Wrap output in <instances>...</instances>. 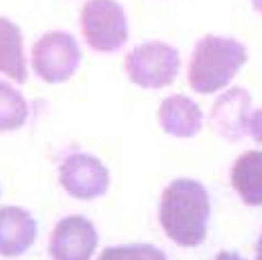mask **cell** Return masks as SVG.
Returning a JSON list of instances; mask_svg holds the SVG:
<instances>
[{
  "instance_id": "9a60e30c",
  "label": "cell",
  "mask_w": 262,
  "mask_h": 260,
  "mask_svg": "<svg viewBox=\"0 0 262 260\" xmlns=\"http://www.w3.org/2000/svg\"><path fill=\"white\" fill-rule=\"evenodd\" d=\"M249 135L262 144V108L260 110H253L251 117H249Z\"/></svg>"
},
{
  "instance_id": "4fadbf2b",
  "label": "cell",
  "mask_w": 262,
  "mask_h": 260,
  "mask_svg": "<svg viewBox=\"0 0 262 260\" xmlns=\"http://www.w3.org/2000/svg\"><path fill=\"white\" fill-rule=\"evenodd\" d=\"M29 115L25 97L7 81H0V133H11L25 126Z\"/></svg>"
},
{
  "instance_id": "2e32d148",
  "label": "cell",
  "mask_w": 262,
  "mask_h": 260,
  "mask_svg": "<svg viewBox=\"0 0 262 260\" xmlns=\"http://www.w3.org/2000/svg\"><path fill=\"white\" fill-rule=\"evenodd\" d=\"M215 260H244V258L237 251H220L215 256Z\"/></svg>"
},
{
  "instance_id": "30bf717a",
  "label": "cell",
  "mask_w": 262,
  "mask_h": 260,
  "mask_svg": "<svg viewBox=\"0 0 262 260\" xmlns=\"http://www.w3.org/2000/svg\"><path fill=\"white\" fill-rule=\"evenodd\" d=\"M159 126L164 133L172 135V137H195L202 130L204 117H202L200 105L193 99L184 97V94H172L166 97L162 105H159Z\"/></svg>"
},
{
  "instance_id": "52a82bcc",
  "label": "cell",
  "mask_w": 262,
  "mask_h": 260,
  "mask_svg": "<svg viewBox=\"0 0 262 260\" xmlns=\"http://www.w3.org/2000/svg\"><path fill=\"white\" fill-rule=\"evenodd\" d=\"M97 242V229L88 218L68 215L52 231L50 253L54 260H90Z\"/></svg>"
},
{
  "instance_id": "5bb4252c",
  "label": "cell",
  "mask_w": 262,
  "mask_h": 260,
  "mask_svg": "<svg viewBox=\"0 0 262 260\" xmlns=\"http://www.w3.org/2000/svg\"><path fill=\"white\" fill-rule=\"evenodd\" d=\"M99 260H168L162 249L152 245H123L108 247L101 251Z\"/></svg>"
},
{
  "instance_id": "6da1fadb",
  "label": "cell",
  "mask_w": 262,
  "mask_h": 260,
  "mask_svg": "<svg viewBox=\"0 0 262 260\" xmlns=\"http://www.w3.org/2000/svg\"><path fill=\"white\" fill-rule=\"evenodd\" d=\"M211 200L198 180H172L162 193L159 222L168 238L180 247H198L206 238Z\"/></svg>"
},
{
  "instance_id": "ba28073f",
  "label": "cell",
  "mask_w": 262,
  "mask_h": 260,
  "mask_svg": "<svg viewBox=\"0 0 262 260\" xmlns=\"http://www.w3.org/2000/svg\"><path fill=\"white\" fill-rule=\"evenodd\" d=\"M249 117H251V94L244 88H231L211 108V128L220 137L237 141L249 133Z\"/></svg>"
},
{
  "instance_id": "5b68a950",
  "label": "cell",
  "mask_w": 262,
  "mask_h": 260,
  "mask_svg": "<svg viewBox=\"0 0 262 260\" xmlns=\"http://www.w3.org/2000/svg\"><path fill=\"white\" fill-rule=\"evenodd\" d=\"M81 63V47L68 32H47L32 47V68L45 83H65Z\"/></svg>"
},
{
  "instance_id": "277c9868",
  "label": "cell",
  "mask_w": 262,
  "mask_h": 260,
  "mask_svg": "<svg viewBox=\"0 0 262 260\" xmlns=\"http://www.w3.org/2000/svg\"><path fill=\"white\" fill-rule=\"evenodd\" d=\"M180 52L168 43H150L137 45L126 56V74L135 85L146 90H159L170 85L180 72Z\"/></svg>"
},
{
  "instance_id": "7a4b0ae2",
  "label": "cell",
  "mask_w": 262,
  "mask_h": 260,
  "mask_svg": "<svg viewBox=\"0 0 262 260\" xmlns=\"http://www.w3.org/2000/svg\"><path fill=\"white\" fill-rule=\"evenodd\" d=\"M247 47L229 36L200 38L188 63V85L200 94H213L231 83L247 63Z\"/></svg>"
},
{
  "instance_id": "e0dca14e",
  "label": "cell",
  "mask_w": 262,
  "mask_h": 260,
  "mask_svg": "<svg viewBox=\"0 0 262 260\" xmlns=\"http://www.w3.org/2000/svg\"><path fill=\"white\" fill-rule=\"evenodd\" d=\"M255 260H262V233L258 238V245H255Z\"/></svg>"
},
{
  "instance_id": "9c48e42d",
  "label": "cell",
  "mask_w": 262,
  "mask_h": 260,
  "mask_svg": "<svg viewBox=\"0 0 262 260\" xmlns=\"http://www.w3.org/2000/svg\"><path fill=\"white\" fill-rule=\"evenodd\" d=\"M36 220L20 206L0 209V256L18 258L36 240Z\"/></svg>"
},
{
  "instance_id": "7c38bea8",
  "label": "cell",
  "mask_w": 262,
  "mask_h": 260,
  "mask_svg": "<svg viewBox=\"0 0 262 260\" xmlns=\"http://www.w3.org/2000/svg\"><path fill=\"white\" fill-rule=\"evenodd\" d=\"M0 72L16 83L27 81V61L23 50V32L16 23L0 16Z\"/></svg>"
},
{
  "instance_id": "ac0fdd59",
  "label": "cell",
  "mask_w": 262,
  "mask_h": 260,
  "mask_svg": "<svg viewBox=\"0 0 262 260\" xmlns=\"http://www.w3.org/2000/svg\"><path fill=\"white\" fill-rule=\"evenodd\" d=\"M251 5H253V9L258 11V14H262V0H251Z\"/></svg>"
},
{
  "instance_id": "8992f818",
  "label": "cell",
  "mask_w": 262,
  "mask_h": 260,
  "mask_svg": "<svg viewBox=\"0 0 262 260\" xmlns=\"http://www.w3.org/2000/svg\"><path fill=\"white\" fill-rule=\"evenodd\" d=\"M58 180L65 193L76 200H94L108 193L110 173L99 157L88 153H72L58 166Z\"/></svg>"
},
{
  "instance_id": "3957f363",
  "label": "cell",
  "mask_w": 262,
  "mask_h": 260,
  "mask_svg": "<svg viewBox=\"0 0 262 260\" xmlns=\"http://www.w3.org/2000/svg\"><path fill=\"white\" fill-rule=\"evenodd\" d=\"M81 32L94 52L112 54L128 40V16L117 0H88L81 9Z\"/></svg>"
},
{
  "instance_id": "8fae6325",
  "label": "cell",
  "mask_w": 262,
  "mask_h": 260,
  "mask_svg": "<svg viewBox=\"0 0 262 260\" xmlns=\"http://www.w3.org/2000/svg\"><path fill=\"white\" fill-rule=\"evenodd\" d=\"M231 184L249 206H262V150H249L235 159Z\"/></svg>"
}]
</instances>
